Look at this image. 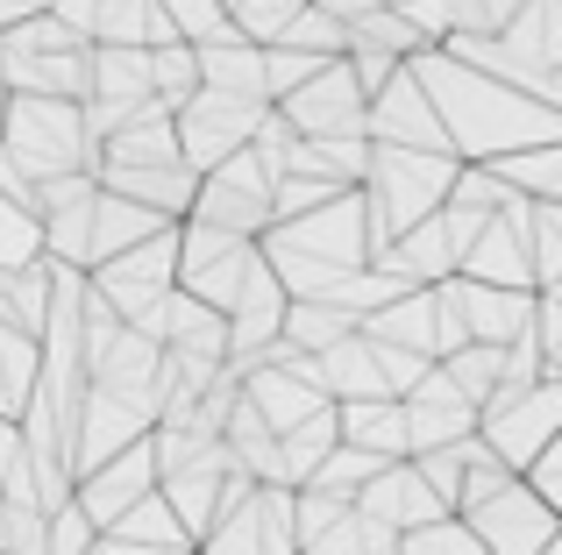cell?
Here are the masks:
<instances>
[{
	"instance_id": "1",
	"label": "cell",
	"mask_w": 562,
	"mask_h": 555,
	"mask_svg": "<svg viewBox=\"0 0 562 555\" xmlns=\"http://www.w3.org/2000/svg\"><path fill=\"white\" fill-rule=\"evenodd\" d=\"M406 71L427 93V107H435L441 143H449L456 165H492V157H506V150L562 143V107L520 93V86H506V79H492V71H477V65H463V57H449L441 43L413 50Z\"/></svg>"
},
{
	"instance_id": "2",
	"label": "cell",
	"mask_w": 562,
	"mask_h": 555,
	"mask_svg": "<svg viewBox=\"0 0 562 555\" xmlns=\"http://www.w3.org/2000/svg\"><path fill=\"white\" fill-rule=\"evenodd\" d=\"M449 179H456V157L449 150H398V143H371V165H363V236H371V257L392 250L413 222L449 200Z\"/></svg>"
},
{
	"instance_id": "3",
	"label": "cell",
	"mask_w": 562,
	"mask_h": 555,
	"mask_svg": "<svg viewBox=\"0 0 562 555\" xmlns=\"http://www.w3.org/2000/svg\"><path fill=\"white\" fill-rule=\"evenodd\" d=\"M0 150H8V165L22 171L29 185L93 165L79 100H43V93H8L0 100Z\"/></svg>"
},
{
	"instance_id": "4",
	"label": "cell",
	"mask_w": 562,
	"mask_h": 555,
	"mask_svg": "<svg viewBox=\"0 0 562 555\" xmlns=\"http://www.w3.org/2000/svg\"><path fill=\"white\" fill-rule=\"evenodd\" d=\"M271 185H278V171H271V165H263V157L243 143V150L221 157L214 171H200L186 222L221 228V236H249V242H257L263 228H271Z\"/></svg>"
},
{
	"instance_id": "5",
	"label": "cell",
	"mask_w": 562,
	"mask_h": 555,
	"mask_svg": "<svg viewBox=\"0 0 562 555\" xmlns=\"http://www.w3.org/2000/svg\"><path fill=\"white\" fill-rule=\"evenodd\" d=\"M555 434H562V385H555V377L520 385V392H492V399L477 406V442L492 449L513 477H520Z\"/></svg>"
},
{
	"instance_id": "6",
	"label": "cell",
	"mask_w": 562,
	"mask_h": 555,
	"mask_svg": "<svg viewBox=\"0 0 562 555\" xmlns=\"http://www.w3.org/2000/svg\"><path fill=\"white\" fill-rule=\"evenodd\" d=\"M456 520L477 534L484 555H541L562 534V513H549V506H541L520 477H506V485L463 499V506H456Z\"/></svg>"
},
{
	"instance_id": "7",
	"label": "cell",
	"mask_w": 562,
	"mask_h": 555,
	"mask_svg": "<svg viewBox=\"0 0 562 555\" xmlns=\"http://www.w3.org/2000/svg\"><path fill=\"white\" fill-rule=\"evenodd\" d=\"M257 114H263V100L192 86L179 107H171V143H179V157H186L192 171H214L221 157H235L249 136H257Z\"/></svg>"
},
{
	"instance_id": "8",
	"label": "cell",
	"mask_w": 562,
	"mask_h": 555,
	"mask_svg": "<svg viewBox=\"0 0 562 555\" xmlns=\"http://www.w3.org/2000/svg\"><path fill=\"white\" fill-rule=\"evenodd\" d=\"M249 271H257V242H249V236H221V228L179 222V278H171V285H179L186 299L228 314Z\"/></svg>"
},
{
	"instance_id": "9",
	"label": "cell",
	"mask_w": 562,
	"mask_h": 555,
	"mask_svg": "<svg viewBox=\"0 0 562 555\" xmlns=\"http://www.w3.org/2000/svg\"><path fill=\"white\" fill-rule=\"evenodd\" d=\"M143 434H150V406H143V399H122V392H108V385H86L79 406H71V428H65L71 477L93 471V463H108V456H122V449L143 442Z\"/></svg>"
},
{
	"instance_id": "10",
	"label": "cell",
	"mask_w": 562,
	"mask_h": 555,
	"mask_svg": "<svg viewBox=\"0 0 562 555\" xmlns=\"http://www.w3.org/2000/svg\"><path fill=\"white\" fill-rule=\"evenodd\" d=\"M171 278H179V222H171L165 236L136 242V250L108 257V264H93V271H86V285L108 299L114 320H136L150 299H165V292H171Z\"/></svg>"
},
{
	"instance_id": "11",
	"label": "cell",
	"mask_w": 562,
	"mask_h": 555,
	"mask_svg": "<svg viewBox=\"0 0 562 555\" xmlns=\"http://www.w3.org/2000/svg\"><path fill=\"white\" fill-rule=\"evenodd\" d=\"M192 555H300V534H292V491L285 485H257L235 513H221L214 528L200 534Z\"/></svg>"
},
{
	"instance_id": "12",
	"label": "cell",
	"mask_w": 562,
	"mask_h": 555,
	"mask_svg": "<svg viewBox=\"0 0 562 555\" xmlns=\"http://www.w3.org/2000/svg\"><path fill=\"white\" fill-rule=\"evenodd\" d=\"M278 114L292 122V136H363V86L342 57L314 71L306 86H292L285 100H271Z\"/></svg>"
},
{
	"instance_id": "13",
	"label": "cell",
	"mask_w": 562,
	"mask_h": 555,
	"mask_svg": "<svg viewBox=\"0 0 562 555\" xmlns=\"http://www.w3.org/2000/svg\"><path fill=\"white\" fill-rule=\"evenodd\" d=\"M228 371L243 377V371H257L263 356H271V342H278V320H285V285L271 278V264H263V250H257V271L243 278V292H235V306L228 314Z\"/></svg>"
},
{
	"instance_id": "14",
	"label": "cell",
	"mask_w": 562,
	"mask_h": 555,
	"mask_svg": "<svg viewBox=\"0 0 562 555\" xmlns=\"http://www.w3.org/2000/svg\"><path fill=\"white\" fill-rule=\"evenodd\" d=\"M143 491H157V471H150V449L143 442H128L122 456H108V463H93V471L71 477V506L93 520V534H108Z\"/></svg>"
},
{
	"instance_id": "15",
	"label": "cell",
	"mask_w": 562,
	"mask_h": 555,
	"mask_svg": "<svg viewBox=\"0 0 562 555\" xmlns=\"http://www.w3.org/2000/svg\"><path fill=\"white\" fill-rule=\"evenodd\" d=\"M363 136H371V143H398V150H449V143H441L435 107H427V93L413 86L406 65H398L371 100H363Z\"/></svg>"
},
{
	"instance_id": "16",
	"label": "cell",
	"mask_w": 562,
	"mask_h": 555,
	"mask_svg": "<svg viewBox=\"0 0 562 555\" xmlns=\"http://www.w3.org/2000/svg\"><path fill=\"white\" fill-rule=\"evenodd\" d=\"M456 278H477V285H520L535 292V257H527V228H520V200H506L498 214H484V228L470 236Z\"/></svg>"
},
{
	"instance_id": "17",
	"label": "cell",
	"mask_w": 562,
	"mask_h": 555,
	"mask_svg": "<svg viewBox=\"0 0 562 555\" xmlns=\"http://www.w3.org/2000/svg\"><path fill=\"white\" fill-rule=\"evenodd\" d=\"M441 285H449V299H456V314H463L470 342L506 349V342H520V335H527L535 292H520V285H477V278H441Z\"/></svg>"
},
{
	"instance_id": "18",
	"label": "cell",
	"mask_w": 562,
	"mask_h": 555,
	"mask_svg": "<svg viewBox=\"0 0 562 555\" xmlns=\"http://www.w3.org/2000/svg\"><path fill=\"white\" fill-rule=\"evenodd\" d=\"M398 406H406V456H420V449H449V442H463V434L477 428V414L456 399V385L441 377V363H427L420 385H413Z\"/></svg>"
},
{
	"instance_id": "19",
	"label": "cell",
	"mask_w": 562,
	"mask_h": 555,
	"mask_svg": "<svg viewBox=\"0 0 562 555\" xmlns=\"http://www.w3.org/2000/svg\"><path fill=\"white\" fill-rule=\"evenodd\" d=\"M100 193H122L136 200V207L165 214V222H186L192 207V185H200V171L186 165V157H165V165H122V171H93Z\"/></svg>"
},
{
	"instance_id": "20",
	"label": "cell",
	"mask_w": 562,
	"mask_h": 555,
	"mask_svg": "<svg viewBox=\"0 0 562 555\" xmlns=\"http://www.w3.org/2000/svg\"><path fill=\"white\" fill-rule=\"evenodd\" d=\"M349 506H357V513H371V520H384L392 534L427 528V520H441V513H449V506H441L435 491L420 485V471H413V463H384V471H378V477H371V485H363Z\"/></svg>"
},
{
	"instance_id": "21",
	"label": "cell",
	"mask_w": 562,
	"mask_h": 555,
	"mask_svg": "<svg viewBox=\"0 0 562 555\" xmlns=\"http://www.w3.org/2000/svg\"><path fill=\"white\" fill-rule=\"evenodd\" d=\"M165 228H171L165 214L136 207V200L93 193V222H86V271L108 264V257H122V250H136V242H150V236H165Z\"/></svg>"
},
{
	"instance_id": "22",
	"label": "cell",
	"mask_w": 562,
	"mask_h": 555,
	"mask_svg": "<svg viewBox=\"0 0 562 555\" xmlns=\"http://www.w3.org/2000/svg\"><path fill=\"white\" fill-rule=\"evenodd\" d=\"M192 65H200V86H214V93L263 100V43L235 36V29H221V36L192 43ZM263 107H271V100H263Z\"/></svg>"
},
{
	"instance_id": "23",
	"label": "cell",
	"mask_w": 562,
	"mask_h": 555,
	"mask_svg": "<svg viewBox=\"0 0 562 555\" xmlns=\"http://www.w3.org/2000/svg\"><path fill=\"white\" fill-rule=\"evenodd\" d=\"M363 165H371V136H300L292 157H285V171L328 185V193H357Z\"/></svg>"
},
{
	"instance_id": "24",
	"label": "cell",
	"mask_w": 562,
	"mask_h": 555,
	"mask_svg": "<svg viewBox=\"0 0 562 555\" xmlns=\"http://www.w3.org/2000/svg\"><path fill=\"white\" fill-rule=\"evenodd\" d=\"M335 434L378 463H406V406L398 399H342L335 406Z\"/></svg>"
},
{
	"instance_id": "25",
	"label": "cell",
	"mask_w": 562,
	"mask_h": 555,
	"mask_svg": "<svg viewBox=\"0 0 562 555\" xmlns=\"http://www.w3.org/2000/svg\"><path fill=\"white\" fill-rule=\"evenodd\" d=\"M314 385L328 392V406H342V399H392V392H384V377H378V356H371V342H363V335H342V342H335L328 356H314Z\"/></svg>"
},
{
	"instance_id": "26",
	"label": "cell",
	"mask_w": 562,
	"mask_h": 555,
	"mask_svg": "<svg viewBox=\"0 0 562 555\" xmlns=\"http://www.w3.org/2000/svg\"><path fill=\"white\" fill-rule=\"evenodd\" d=\"M342 335H357V314H342V306H328V299H285L278 342H285L292 356H328Z\"/></svg>"
},
{
	"instance_id": "27",
	"label": "cell",
	"mask_w": 562,
	"mask_h": 555,
	"mask_svg": "<svg viewBox=\"0 0 562 555\" xmlns=\"http://www.w3.org/2000/svg\"><path fill=\"white\" fill-rule=\"evenodd\" d=\"M93 43H128V50H157L179 43L157 14V0H93Z\"/></svg>"
},
{
	"instance_id": "28",
	"label": "cell",
	"mask_w": 562,
	"mask_h": 555,
	"mask_svg": "<svg viewBox=\"0 0 562 555\" xmlns=\"http://www.w3.org/2000/svg\"><path fill=\"white\" fill-rule=\"evenodd\" d=\"M492 171L506 193H520V200H562V143H535V150H506V157H492Z\"/></svg>"
},
{
	"instance_id": "29",
	"label": "cell",
	"mask_w": 562,
	"mask_h": 555,
	"mask_svg": "<svg viewBox=\"0 0 562 555\" xmlns=\"http://www.w3.org/2000/svg\"><path fill=\"white\" fill-rule=\"evenodd\" d=\"M441 363V377L456 385V399L477 414L484 399L498 392V377H506V349H492V342H463V349H449V356H435Z\"/></svg>"
},
{
	"instance_id": "30",
	"label": "cell",
	"mask_w": 562,
	"mask_h": 555,
	"mask_svg": "<svg viewBox=\"0 0 562 555\" xmlns=\"http://www.w3.org/2000/svg\"><path fill=\"white\" fill-rule=\"evenodd\" d=\"M108 534H122V542H136V548H157V555H192V534L179 528V513H171L157 491H143Z\"/></svg>"
},
{
	"instance_id": "31",
	"label": "cell",
	"mask_w": 562,
	"mask_h": 555,
	"mask_svg": "<svg viewBox=\"0 0 562 555\" xmlns=\"http://www.w3.org/2000/svg\"><path fill=\"white\" fill-rule=\"evenodd\" d=\"M43 314H50V264H22V271H8V285H0V320L8 328H22V335H43Z\"/></svg>"
},
{
	"instance_id": "32",
	"label": "cell",
	"mask_w": 562,
	"mask_h": 555,
	"mask_svg": "<svg viewBox=\"0 0 562 555\" xmlns=\"http://www.w3.org/2000/svg\"><path fill=\"white\" fill-rule=\"evenodd\" d=\"M29 385H36V335L0 320V414L8 420L29 406Z\"/></svg>"
},
{
	"instance_id": "33",
	"label": "cell",
	"mask_w": 562,
	"mask_h": 555,
	"mask_svg": "<svg viewBox=\"0 0 562 555\" xmlns=\"http://www.w3.org/2000/svg\"><path fill=\"white\" fill-rule=\"evenodd\" d=\"M200 86V65H192V43H157L150 50V100L157 107H179V100Z\"/></svg>"
},
{
	"instance_id": "34",
	"label": "cell",
	"mask_w": 562,
	"mask_h": 555,
	"mask_svg": "<svg viewBox=\"0 0 562 555\" xmlns=\"http://www.w3.org/2000/svg\"><path fill=\"white\" fill-rule=\"evenodd\" d=\"M384 471V463L378 456H363V449H349V442H335L328 449V456H321V471L314 477H306V485H314V491H335V499H357V491L363 485H371V477Z\"/></svg>"
},
{
	"instance_id": "35",
	"label": "cell",
	"mask_w": 562,
	"mask_h": 555,
	"mask_svg": "<svg viewBox=\"0 0 562 555\" xmlns=\"http://www.w3.org/2000/svg\"><path fill=\"white\" fill-rule=\"evenodd\" d=\"M271 43H285V50H306V57H342V22H335V14H321L314 0H306V8L292 14V22L278 29Z\"/></svg>"
},
{
	"instance_id": "36",
	"label": "cell",
	"mask_w": 562,
	"mask_h": 555,
	"mask_svg": "<svg viewBox=\"0 0 562 555\" xmlns=\"http://www.w3.org/2000/svg\"><path fill=\"white\" fill-rule=\"evenodd\" d=\"M392 555H484V548H477V534H470L456 513H441V520H427V528H406Z\"/></svg>"
},
{
	"instance_id": "37",
	"label": "cell",
	"mask_w": 562,
	"mask_h": 555,
	"mask_svg": "<svg viewBox=\"0 0 562 555\" xmlns=\"http://www.w3.org/2000/svg\"><path fill=\"white\" fill-rule=\"evenodd\" d=\"M36 257H43V242H36V214H29L22 200L0 193V271H22V264H36Z\"/></svg>"
},
{
	"instance_id": "38",
	"label": "cell",
	"mask_w": 562,
	"mask_h": 555,
	"mask_svg": "<svg viewBox=\"0 0 562 555\" xmlns=\"http://www.w3.org/2000/svg\"><path fill=\"white\" fill-rule=\"evenodd\" d=\"M157 14H165V29L179 43H206V36L228 29V8H221V0H157Z\"/></svg>"
},
{
	"instance_id": "39",
	"label": "cell",
	"mask_w": 562,
	"mask_h": 555,
	"mask_svg": "<svg viewBox=\"0 0 562 555\" xmlns=\"http://www.w3.org/2000/svg\"><path fill=\"white\" fill-rule=\"evenodd\" d=\"M300 8H306V0H228V29L249 36V43H271Z\"/></svg>"
},
{
	"instance_id": "40",
	"label": "cell",
	"mask_w": 562,
	"mask_h": 555,
	"mask_svg": "<svg viewBox=\"0 0 562 555\" xmlns=\"http://www.w3.org/2000/svg\"><path fill=\"white\" fill-rule=\"evenodd\" d=\"M328 57H306V50H285V43H263V100H285L292 86H306Z\"/></svg>"
},
{
	"instance_id": "41",
	"label": "cell",
	"mask_w": 562,
	"mask_h": 555,
	"mask_svg": "<svg viewBox=\"0 0 562 555\" xmlns=\"http://www.w3.org/2000/svg\"><path fill=\"white\" fill-rule=\"evenodd\" d=\"M93 548V520L79 513V506H57V513H43V555H86Z\"/></svg>"
},
{
	"instance_id": "42",
	"label": "cell",
	"mask_w": 562,
	"mask_h": 555,
	"mask_svg": "<svg viewBox=\"0 0 562 555\" xmlns=\"http://www.w3.org/2000/svg\"><path fill=\"white\" fill-rule=\"evenodd\" d=\"M520 485L535 491V499L549 506V513H562V434H555V442H549V449H541V456L520 471Z\"/></svg>"
},
{
	"instance_id": "43",
	"label": "cell",
	"mask_w": 562,
	"mask_h": 555,
	"mask_svg": "<svg viewBox=\"0 0 562 555\" xmlns=\"http://www.w3.org/2000/svg\"><path fill=\"white\" fill-rule=\"evenodd\" d=\"M36 8H43V0H0V29H14L22 14H36Z\"/></svg>"
},
{
	"instance_id": "44",
	"label": "cell",
	"mask_w": 562,
	"mask_h": 555,
	"mask_svg": "<svg viewBox=\"0 0 562 555\" xmlns=\"http://www.w3.org/2000/svg\"><path fill=\"white\" fill-rule=\"evenodd\" d=\"M0 100H8V86H0Z\"/></svg>"
}]
</instances>
